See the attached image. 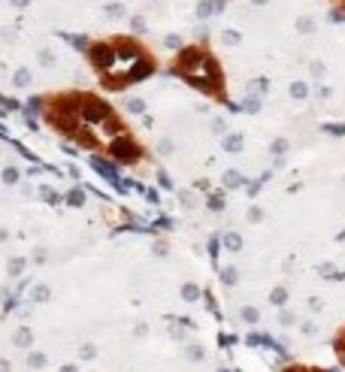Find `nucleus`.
I'll return each instance as SVG.
<instances>
[{"mask_svg": "<svg viewBox=\"0 0 345 372\" xmlns=\"http://www.w3.org/2000/svg\"><path fill=\"white\" fill-rule=\"evenodd\" d=\"M109 154H115V161H121V164H133V161H139V146L133 143L131 136H124V133H118L112 143H109Z\"/></svg>", "mask_w": 345, "mask_h": 372, "instance_id": "nucleus-1", "label": "nucleus"}, {"mask_svg": "<svg viewBox=\"0 0 345 372\" xmlns=\"http://www.w3.org/2000/svg\"><path fill=\"white\" fill-rule=\"evenodd\" d=\"M79 115H82L85 121H91V124H109V121H115V118H112V109H109L106 103L94 100V97L82 100V106H79Z\"/></svg>", "mask_w": 345, "mask_h": 372, "instance_id": "nucleus-2", "label": "nucleus"}, {"mask_svg": "<svg viewBox=\"0 0 345 372\" xmlns=\"http://www.w3.org/2000/svg\"><path fill=\"white\" fill-rule=\"evenodd\" d=\"M88 55H91V64H94L97 70H106V73H112V70H115L118 55H115V49L109 46V43H97V46H91V49H88Z\"/></svg>", "mask_w": 345, "mask_h": 372, "instance_id": "nucleus-3", "label": "nucleus"}, {"mask_svg": "<svg viewBox=\"0 0 345 372\" xmlns=\"http://www.w3.org/2000/svg\"><path fill=\"white\" fill-rule=\"evenodd\" d=\"M155 73V64L149 61V58H142L133 70H131V73H127V82H139V79H145V76H152Z\"/></svg>", "mask_w": 345, "mask_h": 372, "instance_id": "nucleus-4", "label": "nucleus"}, {"mask_svg": "<svg viewBox=\"0 0 345 372\" xmlns=\"http://www.w3.org/2000/svg\"><path fill=\"white\" fill-rule=\"evenodd\" d=\"M221 245L227 248V251H230V254H239V251H242V245H245V242H242V236H239V233H236V230H227V233L221 236Z\"/></svg>", "mask_w": 345, "mask_h": 372, "instance_id": "nucleus-5", "label": "nucleus"}, {"mask_svg": "<svg viewBox=\"0 0 345 372\" xmlns=\"http://www.w3.org/2000/svg\"><path fill=\"white\" fill-rule=\"evenodd\" d=\"M91 164H94V170H97V173H103L109 182H115V185H118V173H115V167H112V164L100 161V157H91Z\"/></svg>", "mask_w": 345, "mask_h": 372, "instance_id": "nucleus-6", "label": "nucleus"}, {"mask_svg": "<svg viewBox=\"0 0 345 372\" xmlns=\"http://www.w3.org/2000/svg\"><path fill=\"white\" fill-rule=\"evenodd\" d=\"M242 146H245V139H242L239 133H224V151L239 154V151H242Z\"/></svg>", "mask_w": 345, "mask_h": 372, "instance_id": "nucleus-7", "label": "nucleus"}, {"mask_svg": "<svg viewBox=\"0 0 345 372\" xmlns=\"http://www.w3.org/2000/svg\"><path fill=\"white\" fill-rule=\"evenodd\" d=\"M221 182H224V188H227V191L242 188V185H245V179H242V173H239V170H227V173L221 175Z\"/></svg>", "mask_w": 345, "mask_h": 372, "instance_id": "nucleus-8", "label": "nucleus"}, {"mask_svg": "<svg viewBox=\"0 0 345 372\" xmlns=\"http://www.w3.org/2000/svg\"><path fill=\"white\" fill-rule=\"evenodd\" d=\"M182 299H185V303H197V299H200V285L185 281V285H182Z\"/></svg>", "mask_w": 345, "mask_h": 372, "instance_id": "nucleus-9", "label": "nucleus"}, {"mask_svg": "<svg viewBox=\"0 0 345 372\" xmlns=\"http://www.w3.org/2000/svg\"><path fill=\"white\" fill-rule=\"evenodd\" d=\"M288 91H291V97H294V100H306V97H309V85L297 79V82H291Z\"/></svg>", "mask_w": 345, "mask_h": 372, "instance_id": "nucleus-10", "label": "nucleus"}, {"mask_svg": "<svg viewBox=\"0 0 345 372\" xmlns=\"http://www.w3.org/2000/svg\"><path fill=\"white\" fill-rule=\"evenodd\" d=\"M269 303L279 306V309H285V303H288V288H272L269 291Z\"/></svg>", "mask_w": 345, "mask_h": 372, "instance_id": "nucleus-11", "label": "nucleus"}, {"mask_svg": "<svg viewBox=\"0 0 345 372\" xmlns=\"http://www.w3.org/2000/svg\"><path fill=\"white\" fill-rule=\"evenodd\" d=\"M30 342H33V333H30L27 327L15 330V345H18V348H30Z\"/></svg>", "mask_w": 345, "mask_h": 372, "instance_id": "nucleus-12", "label": "nucleus"}, {"mask_svg": "<svg viewBox=\"0 0 345 372\" xmlns=\"http://www.w3.org/2000/svg\"><path fill=\"white\" fill-rule=\"evenodd\" d=\"M239 318H242L245 324H258V321H261V312L254 309V306H242V309H239Z\"/></svg>", "mask_w": 345, "mask_h": 372, "instance_id": "nucleus-13", "label": "nucleus"}, {"mask_svg": "<svg viewBox=\"0 0 345 372\" xmlns=\"http://www.w3.org/2000/svg\"><path fill=\"white\" fill-rule=\"evenodd\" d=\"M236 281H239V273H236V267H224V270H221V285L233 288Z\"/></svg>", "mask_w": 345, "mask_h": 372, "instance_id": "nucleus-14", "label": "nucleus"}, {"mask_svg": "<svg viewBox=\"0 0 345 372\" xmlns=\"http://www.w3.org/2000/svg\"><path fill=\"white\" fill-rule=\"evenodd\" d=\"M242 109L251 112V115H254V112H261V97H258V94H248V97L242 100Z\"/></svg>", "mask_w": 345, "mask_h": 372, "instance_id": "nucleus-15", "label": "nucleus"}, {"mask_svg": "<svg viewBox=\"0 0 345 372\" xmlns=\"http://www.w3.org/2000/svg\"><path fill=\"white\" fill-rule=\"evenodd\" d=\"M185 357H188L191 363H200V360L206 357V351L200 348V345H188V348H185Z\"/></svg>", "mask_w": 345, "mask_h": 372, "instance_id": "nucleus-16", "label": "nucleus"}, {"mask_svg": "<svg viewBox=\"0 0 345 372\" xmlns=\"http://www.w3.org/2000/svg\"><path fill=\"white\" fill-rule=\"evenodd\" d=\"M27 366H30V369H43V366H46V354L30 351V354H27Z\"/></svg>", "mask_w": 345, "mask_h": 372, "instance_id": "nucleus-17", "label": "nucleus"}, {"mask_svg": "<svg viewBox=\"0 0 345 372\" xmlns=\"http://www.w3.org/2000/svg\"><path fill=\"white\" fill-rule=\"evenodd\" d=\"M12 82H15L18 88H27V85H30V70H25V67H22V70H15Z\"/></svg>", "mask_w": 345, "mask_h": 372, "instance_id": "nucleus-18", "label": "nucleus"}, {"mask_svg": "<svg viewBox=\"0 0 345 372\" xmlns=\"http://www.w3.org/2000/svg\"><path fill=\"white\" fill-rule=\"evenodd\" d=\"M124 106H127V112H133V115H142L145 112V100H139V97H131Z\"/></svg>", "mask_w": 345, "mask_h": 372, "instance_id": "nucleus-19", "label": "nucleus"}, {"mask_svg": "<svg viewBox=\"0 0 345 372\" xmlns=\"http://www.w3.org/2000/svg\"><path fill=\"white\" fill-rule=\"evenodd\" d=\"M49 294H52V291H49L46 285H36V288L30 291V299H33V303H46V299H49Z\"/></svg>", "mask_w": 345, "mask_h": 372, "instance_id": "nucleus-20", "label": "nucleus"}, {"mask_svg": "<svg viewBox=\"0 0 345 372\" xmlns=\"http://www.w3.org/2000/svg\"><path fill=\"white\" fill-rule=\"evenodd\" d=\"M321 130L324 133H330V136H345V124L333 121V124H321Z\"/></svg>", "mask_w": 345, "mask_h": 372, "instance_id": "nucleus-21", "label": "nucleus"}, {"mask_svg": "<svg viewBox=\"0 0 345 372\" xmlns=\"http://www.w3.org/2000/svg\"><path fill=\"white\" fill-rule=\"evenodd\" d=\"M239 40H242L239 30H224V33H221V43H224V46H239Z\"/></svg>", "mask_w": 345, "mask_h": 372, "instance_id": "nucleus-22", "label": "nucleus"}, {"mask_svg": "<svg viewBox=\"0 0 345 372\" xmlns=\"http://www.w3.org/2000/svg\"><path fill=\"white\" fill-rule=\"evenodd\" d=\"M269 151L276 154V157H285V151H288V139H272V146H269Z\"/></svg>", "mask_w": 345, "mask_h": 372, "instance_id": "nucleus-23", "label": "nucleus"}, {"mask_svg": "<svg viewBox=\"0 0 345 372\" xmlns=\"http://www.w3.org/2000/svg\"><path fill=\"white\" fill-rule=\"evenodd\" d=\"M206 206H209L212 212H224V197H221V194H212V197L206 200Z\"/></svg>", "mask_w": 345, "mask_h": 372, "instance_id": "nucleus-24", "label": "nucleus"}, {"mask_svg": "<svg viewBox=\"0 0 345 372\" xmlns=\"http://www.w3.org/2000/svg\"><path fill=\"white\" fill-rule=\"evenodd\" d=\"M297 33H315V22L312 19H297Z\"/></svg>", "mask_w": 345, "mask_h": 372, "instance_id": "nucleus-25", "label": "nucleus"}, {"mask_svg": "<svg viewBox=\"0 0 345 372\" xmlns=\"http://www.w3.org/2000/svg\"><path fill=\"white\" fill-rule=\"evenodd\" d=\"M18 179H22V173H18L15 167H6V170H3V182H6V185H15Z\"/></svg>", "mask_w": 345, "mask_h": 372, "instance_id": "nucleus-26", "label": "nucleus"}, {"mask_svg": "<svg viewBox=\"0 0 345 372\" xmlns=\"http://www.w3.org/2000/svg\"><path fill=\"white\" fill-rule=\"evenodd\" d=\"M300 333H303V336H318V324H315V321H303V324H300Z\"/></svg>", "mask_w": 345, "mask_h": 372, "instance_id": "nucleus-27", "label": "nucleus"}, {"mask_svg": "<svg viewBox=\"0 0 345 372\" xmlns=\"http://www.w3.org/2000/svg\"><path fill=\"white\" fill-rule=\"evenodd\" d=\"M279 324H282V327H291V324H294V312H291V309H282V312H279Z\"/></svg>", "mask_w": 345, "mask_h": 372, "instance_id": "nucleus-28", "label": "nucleus"}, {"mask_svg": "<svg viewBox=\"0 0 345 372\" xmlns=\"http://www.w3.org/2000/svg\"><path fill=\"white\" fill-rule=\"evenodd\" d=\"M179 200L185 203V206H197V194H194V191H182V194H179Z\"/></svg>", "mask_w": 345, "mask_h": 372, "instance_id": "nucleus-29", "label": "nucleus"}, {"mask_svg": "<svg viewBox=\"0 0 345 372\" xmlns=\"http://www.w3.org/2000/svg\"><path fill=\"white\" fill-rule=\"evenodd\" d=\"M158 151L173 154V151H176V143H173V139H160V143H158Z\"/></svg>", "mask_w": 345, "mask_h": 372, "instance_id": "nucleus-30", "label": "nucleus"}, {"mask_svg": "<svg viewBox=\"0 0 345 372\" xmlns=\"http://www.w3.org/2000/svg\"><path fill=\"white\" fill-rule=\"evenodd\" d=\"M163 46H167V49H182V37L170 33V37H163Z\"/></svg>", "mask_w": 345, "mask_h": 372, "instance_id": "nucleus-31", "label": "nucleus"}, {"mask_svg": "<svg viewBox=\"0 0 345 372\" xmlns=\"http://www.w3.org/2000/svg\"><path fill=\"white\" fill-rule=\"evenodd\" d=\"M25 270V260L22 257H15V260H9V275H18V273H22Z\"/></svg>", "mask_w": 345, "mask_h": 372, "instance_id": "nucleus-32", "label": "nucleus"}, {"mask_svg": "<svg viewBox=\"0 0 345 372\" xmlns=\"http://www.w3.org/2000/svg\"><path fill=\"white\" fill-rule=\"evenodd\" d=\"M67 200H70L73 206H82V203H85V194H82V191H70V197H67Z\"/></svg>", "mask_w": 345, "mask_h": 372, "instance_id": "nucleus-33", "label": "nucleus"}, {"mask_svg": "<svg viewBox=\"0 0 345 372\" xmlns=\"http://www.w3.org/2000/svg\"><path fill=\"white\" fill-rule=\"evenodd\" d=\"M248 221H254V224H258V221H264V212H261L258 206H251V209H248Z\"/></svg>", "mask_w": 345, "mask_h": 372, "instance_id": "nucleus-34", "label": "nucleus"}, {"mask_svg": "<svg viewBox=\"0 0 345 372\" xmlns=\"http://www.w3.org/2000/svg\"><path fill=\"white\" fill-rule=\"evenodd\" d=\"M309 70H312L315 79H324V64H321V61H312V67H309Z\"/></svg>", "mask_w": 345, "mask_h": 372, "instance_id": "nucleus-35", "label": "nucleus"}, {"mask_svg": "<svg viewBox=\"0 0 345 372\" xmlns=\"http://www.w3.org/2000/svg\"><path fill=\"white\" fill-rule=\"evenodd\" d=\"M94 354H97V351H94V345H82L79 357H82V360H91V357H94Z\"/></svg>", "mask_w": 345, "mask_h": 372, "instance_id": "nucleus-36", "label": "nucleus"}, {"mask_svg": "<svg viewBox=\"0 0 345 372\" xmlns=\"http://www.w3.org/2000/svg\"><path fill=\"white\" fill-rule=\"evenodd\" d=\"M131 27H133V33H145V19H139V15H136V19L131 22Z\"/></svg>", "mask_w": 345, "mask_h": 372, "instance_id": "nucleus-37", "label": "nucleus"}, {"mask_svg": "<svg viewBox=\"0 0 345 372\" xmlns=\"http://www.w3.org/2000/svg\"><path fill=\"white\" fill-rule=\"evenodd\" d=\"M121 12H124V9H121V3H109V6H106V15H112V19H118Z\"/></svg>", "mask_w": 345, "mask_h": 372, "instance_id": "nucleus-38", "label": "nucleus"}, {"mask_svg": "<svg viewBox=\"0 0 345 372\" xmlns=\"http://www.w3.org/2000/svg\"><path fill=\"white\" fill-rule=\"evenodd\" d=\"M152 251H155V257H167V242H155Z\"/></svg>", "mask_w": 345, "mask_h": 372, "instance_id": "nucleus-39", "label": "nucleus"}, {"mask_svg": "<svg viewBox=\"0 0 345 372\" xmlns=\"http://www.w3.org/2000/svg\"><path fill=\"white\" fill-rule=\"evenodd\" d=\"M40 64L43 67H52L54 64V55H52V51H40Z\"/></svg>", "mask_w": 345, "mask_h": 372, "instance_id": "nucleus-40", "label": "nucleus"}, {"mask_svg": "<svg viewBox=\"0 0 345 372\" xmlns=\"http://www.w3.org/2000/svg\"><path fill=\"white\" fill-rule=\"evenodd\" d=\"M40 194H43V197H46L49 203H58V200H61L58 194H54V191H49V188H40Z\"/></svg>", "mask_w": 345, "mask_h": 372, "instance_id": "nucleus-41", "label": "nucleus"}, {"mask_svg": "<svg viewBox=\"0 0 345 372\" xmlns=\"http://www.w3.org/2000/svg\"><path fill=\"white\" fill-rule=\"evenodd\" d=\"M212 130H215L218 136H221V133H224L227 127H224V121H221V118H215V121H212Z\"/></svg>", "mask_w": 345, "mask_h": 372, "instance_id": "nucleus-42", "label": "nucleus"}, {"mask_svg": "<svg viewBox=\"0 0 345 372\" xmlns=\"http://www.w3.org/2000/svg\"><path fill=\"white\" fill-rule=\"evenodd\" d=\"M158 182H160V188H173V182H170L167 173H158Z\"/></svg>", "mask_w": 345, "mask_h": 372, "instance_id": "nucleus-43", "label": "nucleus"}, {"mask_svg": "<svg viewBox=\"0 0 345 372\" xmlns=\"http://www.w3.org/2000/svg\"><path fill=\"white\" fill-rule=\"evenodd\" d=\"M309 309H312V312H321V309H324V303H321L318 297H312V299H309Z\"/></svg>", "mask_w": 345, "mask_h": 372, "instance_id": "nucleus-44", "label": "nucleus"}, {"mask_svg": "<svg viewBox=\"0 0 345 372\" xmlns=\"http://www.w3.org/2000/svg\"><path fill=\"white\" fill-rule=\"evenodd\" d=\"M0 372H12V363L6 357H0Z\"/></svg>", "mask_w": 345, "mask_h": 372, "instance_id": "nucleus-45", "label": "nucleus"}, {"mask_svg": "<svg viewBox=\"0 0 345 372\" xmlns=\"http://www.w3.org/2000/svg\"><path fill=\"white\" fill-rule=\"evenodd\" d=\"M285 372H315V369H306V366H288Z\"/></svg>", "mask_w": 345, "mask_h": 372, "instance_id": "nucleus-46", "label": "nucleus"}, {"mask_svg": "<svg viewBox=\"0 0 345 372\" xmlns=\"http://www.w3.org/2000/svg\"><path fill=\"white\" fill-rule=\"evenodd\" d=\"M136 336H145V333H149V327H145V324H136V330H133Z\"/></svg>", "mask_w": 345, "mask_h": 372, "instance_id": "nucleus-47", "label": "nucleus"}, {"mask_svg": "<svg viewBox=\"0 0 345 372\" xmlns=\"http://www.w3.org/2000/svg\"><path fill=\"white\" fill-rule=\"evenodd\" d=\"M12 3H15V6H27V3H30V0H12Z\"/></svg>", "mask_w": 345, "mask_h": 372, "instance_id": "nucleus-48", "label": "nucleus"}, {"mask_svg": "<svg viewBox=\"0 0 345 372\" xmlns=\"http://www.w3.org/2000/svg\"><path fill=\"white\" fill-rule=\"evenodd\" d=\"M251 3H254V6H266V3H269V0H251Z\"/></svg>", "mask_w": 345, "mask_h": 372, "instance_id": "nucleus-49", "label": "nucleus"}, {"mask_svg": "<svg viewBox=\"0 0 345 372\" xmlns=\"http://www.w3.org/2000/svg\"><path fill=\"white\" fill-rule=\"evenodd\" d=\"M61 372H76V366H64V369H61Z\"/></svg>", "mask_w": 345, "mask_h": 372, "instance_id": "nucleus-50", "label": "nucleus"}, {"mask_svg": "<svg viewBox=\"0 0 345 372\" xmlns=\"http://www.w3.org/2000/svg\"><path fill=\"white\" fill-rule=\"evenodd\" d=\"M215 372H233V369H227V366H218V369H215Z\"/></svg>", "mask_w": 345, "mask_h": 372, "instance_id": "nucleus-51", "label": "nucleus"}]
</instances>
